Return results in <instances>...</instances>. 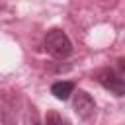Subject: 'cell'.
Returning <instances> with one entry per match:
<instances>
[{
  "label": "cell",
  "instance_id": "obj_5",
  "mask_svg": "<svg viewBox=\"0 0 125 125\" xmlns=\"http://www.w3.org/2000/svg\"><path fill=\"white\" fill-rule=\"evenodd\" d=\"M45 125H66V123H64V119H62L59 113L49 111V113H47V119H45Z\"/></svg>",
  "mask_w": 125,
  "mask_h": 125
},
{
  "label": "cell",
  "instance_id": "obj_3",
  "mask_svg": "<svg viewBox=\"0 0 125 125\" xmlns=\"http://www.w3.org/2000/svg\"><path fill=\"white\" fill-rule=\"evenodd\" d=\"M72 109L80 119H90L96 111V102L86 90H78L72 98Z\"/></svg>",
  "mask_w": 125,
  "mask_h": 125
},
{
  "label": "cell",
  "instance_id": "obj_1",
  "mask_svg": "<svg viewBox=\"0 0 125 125\" xmlns=\"http://www.w3.org/2000/svg\"><path fill=\"white\" fill-rule=\"evenodd\" d=\"M45 49L55 59H66L72 53V43L62 29L55 27V29L47 31V35H45Z\"/></svg>",
  "mask_w": 125,
  "mask_h": 125
},
{
  "label": "cell",
  "instance_id": "obj_7",
  "mask_svg": "<svg viewBox=\"0 0 125 125\" xmlns=\"http://www.w3.org/2000/svg\"><path fill=\"white\" fill-rule=\"evenodd\" d=\"M119 68L125 70V59H119Z\"/></svg>",
  "mask_w": 125,
  "mask_h": 125
},
{
  "label": "cell",
  "instance_id": "obj_6",
  "mask_svg": "<svg viewBox=\"0 0 125 125\" xmlns=\"http://www.w3.org/2000/svg\"><path fill=\"white\" fill-rule=\"evenodd\" d=\"M25 125H39V121H37V115H35L33 107H31V111H27V115H25Z\"/></svg>",
  "mask_w": 125,
  "mask_h": 125
},
{
  "label": "cell",
  "instance_id": "obj_4",
  "mask_svg": "<svg viewBox=\"0 0 125 125\" xmlns=\"http://www.w3.org/2000/svg\"><path fill=\"white\" fill-rule=\"evenodd\" d=\"M51 94H53L57 100L64 102V100H68V98H70V94H74V82L59 80V82H55V84L51 86Z\"/></svg>",
  "mask_w": 125,
  "mask_h": 125
},
{
  "label": "cell",
  "instance_id": "obj_2",
  "mask_svg": "<svg viewBox=\"0 0 125 125\" xmlns=\"http://www.w3.org/2000/svg\"><path fill=\"white\" fill-rule=\"evenodd\" d=\"M96 80L105 88L109 90L111 94L115 96H125V80L111 68H102L98 74H96Z\"/></svg>",
  "mask_w": 125,
  "mask_h": 125
}]
</instances>
